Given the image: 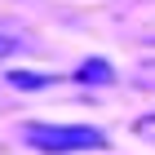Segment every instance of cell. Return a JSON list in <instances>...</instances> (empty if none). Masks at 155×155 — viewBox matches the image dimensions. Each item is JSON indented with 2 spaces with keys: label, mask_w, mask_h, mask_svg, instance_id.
<instances>
[{
  "label": "cell",
  "mask_w": 155,
  "mask_h": 155,
  "mask_svg": "<svg viewBox=\"0 0 155 155\" xmlns=\"http://www.w3.org/2000/svg\"><path fill=\"white\" fill-rule=\"evenodd\" d=\"M27 146H36L45 155H75V151H102L107 133L93 124H27L22 129Z\"/></svg>",
  "instance_id": "6da1fadb"
},
{
  "label": "cell",
  "mask_w": 155,
  "mask_h": 155,
  "mask_svg": "<svg viewBox=\"0 0 155 155\" xmlns=\"http://www.w3.org/2000/svg\"><path fill=\"white\" fill-rule=\"evenodd\" d=\"M9 84H18V89H45V84H58V75H31V71H9Z\"/></svg>",
  "instance_id": "3957f363"
},
{
  "label": "cell",
  "mask_w": 155,
  "mask_h": 155,
  "mask_svg": "<svg viewBox=\"0 0 155 155\" xmlns=\"http://www.w3.org/2000/svg\"><path fill=\"white\" fill-rule=\"evenodd\" d=\"M75 80H84V84H115V71H111L107 58H84L80 71H75Z\"/></svg>",
  "instance_id": "7a4b0ae2"
},
{
  "label": "cell",
  "mask_w": 155,
  "mask_h": 155,
  "mask_svg": "<svg viewBox=\"0 0 155 155\" xmlns=\"http://www.w3.org/2000/svg\"><path fill=\"white\" fill-rule=\"evenodd\" d=\"M133 80L142 84V89H155V62H142V67H137V75H133Z\"/></svg>",
  "instance_id": "8992f818"
},
{
  "label": "cell",
  "mask_w": 155,
  "mask_h": 155,
  "mask_svg": "<svg viewBox=\"0 0 155 155\" xmlns=\"http://www.w3.org/2000/svg\"><path fill=\"white\" fill-rule=\"evenodd\" d=\"M133 133H137L142 142H151V146H155V115H142L137 124H133Z\"/></svg>",
  "instance_id": "5b68a950"
},
{
  "label": "cell",
  "mask_w": 155,
  "mask_h": 155,
  "mask_svg": "<svg viewBox=\"0 0 155 155\" xmlns=\"http://www.w3.org/2000/svg\"><path fill=\"white\" fill-rule=\"evenodd\" d=\"M18 49H27V31L22 36H0V58H9V53H18Z\"/></svg>",
  "instance_id": "277c9868"
}]
</instances>
